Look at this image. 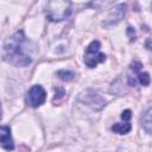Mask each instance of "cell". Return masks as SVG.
Masks as SVG:
<instances>
[{"label": "cell", "mask_w": 152, "mask_h": 152, "mask_svg": "<svg viewBox=\"0 0 152 152\" xmlns=\"http://www.w3.org/2000/svg\"><path fill=\"white\" fill-rule=\"evenodd\" d=\"M45 100H46V93L44 88L39 84L33 86L26 94V103L33 108L42 106L45 102Z\"/></svg>", "instance_id": "5"}, {"label": "cell", "mask_w": 152, "mask_h": 152, "mask_svg": "<svg viewBox=\"0 0 152 152\" xmlns=\"http://www.w3.org/2000/svg\"><path fill=\"white\" fill-rule=\"evenodd\" d=\"M25 36L23 31L15 32L11 36L4 44L2 48V58L4 61L15 65V66H26L32 62L30 55L24 50Z\"/></svg>", "instance_id": "1"}, {"label": "cell", "mask_w": 152, "mask_h": 152, "mask_svg": "<svg viewBox=\"0 0 152 152\" xmlns=\"http://www.w3.org/2000/svg\"><path fill=\"white\" fill-rule=\"evenodd\" d=\"M81 96H84L83 102L87 103L88 106L93 107L94 109H101L104 104V101L102 100V97L94 91H91V94H89V90H88L86 93V95H81Z\"/></svg>", "instance_id": "8"}, {"label": "cell", "mask_w": 152, "mask_h": 152, "mask_svg": "<svg viewBox=\"0 0 152 152\" xmlns=\"http://www.w3.org/2000/svg\"><path fill=\"white\" fill-rule=\"evenodd\" d=\"M44 12L50 21H62L71 13V2L63 0H52L45 2Z\"/></svg>", "instance_id": "2"}, {"label": "cell", "mask_w": 152, "mask_h": 152, "mask_svg": "<svg viewBox=\"0 0 152 152\" xmlns=\"http://www.w3.org/2000/svg\"><path fill=\"white\" fill-rule=\"evenodd\" d=\"M114 133L118 134H127L131 129H132V125L129 124V121H124V122H116L110 128Z\"/></svg>", "instance_id": "10"}, {"label": "cell", "mask_w": 152, "mask_h": 152, "mask_svg": "<svg viewBox=\"0 0 152 152\" xmlns=\"http://www.w3.org/2000/svg\"><path fill=\"white\" fill-rule=\"evenodd\" d=\"M57 76H58L62 81L69 82V81L74 80L75 74H74L72 71H69V70H59V71H57Z\"/></svg>", "instance_id": "11"}, {"label": "cell", "mask_w": 152, "mask_h": 152, "mask_svg": "<svg viewBox=\"0 0 152 152\" xmlns=\"http://www.w3.org/2000/svg\"><path fill=\"white\" fill-rule=\"evenodd\" d=\"M141 126L147 134H152V107L148 108L141 116Z\"/></svg>", "instance_id": "9"}, {"label": "cell", "mask_w": 152, "mask_h": 152, "mask_svg": "<svg viewBox=\"0 0 152 152\" xmlns=\"http://www.w3.org/2000/svg\"><path fill=\"white\" fill-rule=\"evenodd\" d=\"M0 142L1 147L6 151H12L14 148V142L11 137V128L8 126H1L0 128Z\"/></svg>", "instance_id": "7"}, {"label": "cell", "mask_w": 152, "mask_h": 152, "mask_svg": "<svg viewBox=\"0 0 152 152\" xmlns=\"http://www.w3.org/2000/svg\"><path fill=\"white\" fill-rule=\"evenodd\" d=\"M126 7H127L126 4H119V5H116V6L112 10V12L109 13V15H108V18H107L104 25L109 27V26H113V25H116L118 23H120L121 19L125 17Z\"/></svg>", "instance_id": "6"}, {"label": "cell", "mask_w": 152, "mask_h": 152, "mask_svg": "<svg viewBox=\"0 0 152 152\" xmlns=\"http://www.w3.org/2000/svg\"><path fill=\"white\" fill-rule=\"evenodd\" d=\"M141 63L138 61H134L129 65V72L127 76L128 84L132 87H135L137 82H139L141 86H148L151 82L150 75L146 71H141Z\"/></svg>", "instance_id": "4"}, {"label": "cell", "mask_w": 152, "mask_h": 152, "mask_svg": "<svg viewBox=\"0 0 152 152\" xmlns=\"http://www.w3.org/2000/svg\"><path fill=\"white\" fill-rule=\"evenodd\" d=\"M121 118H122L124 121H129V119L132 118V112H131L129 109L124 110V112L121 113Z\"/></svg>", "instance_id": "13"}, {"label": "cell", "mask_w": 152, "mask_h": 152, "mask_svg": "<svg viewBox=\"0 0 152 152\" xmlns=\"http://www.w3.org/2000/svg\"><path fill=\"white\" fill-rule=\"evenodd\" d=\"M64 95H65V90H64V88H62V87H57V88H55L53 102H56V100L58 101V100L63 99V97H64Z\"/></svg>", "instance_id": "12"}, {"label": "cell", "mask_w": 152, "mask_h": 152, "mask_svg": "<svg viewBox=\"0 0 152 152\" xmlns=\"http://www.w3.org/2000/svg\"><path fill=\"white\" fill-rule=\"evenodd\" d=\"M147 49L148 50H152V46H147ZM151 62H152V58H151Z\"/></svg>", "instance_id": "14"}, {"label": "cell", "mask_w": 152, "mask_h": 152, "mask_svg": "<svg viewBox=\"0 0 152 152\" xmlns=\"http://www.w3.org/2000/svg\"><path fill=\"white\" fill-rule=\"evenodd\" d=\"M101 44L99 40H93L84 51V63L88 68H95L99 63L106 61V55L100 51Z\"/></svg>", "instance_id": "3"}]
</instances>
